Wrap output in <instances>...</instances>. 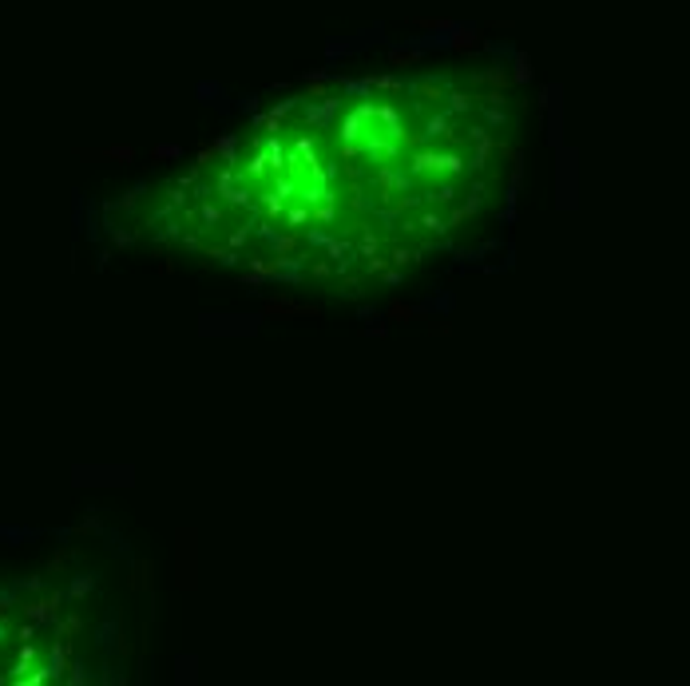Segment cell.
I'll return each instance as SVG.
<instances>
[{"instance_id":"cell-1","label":"cell","mask_w":690,"mask_h":686,"mask_svg":"<svg viewBox=\"0 0 690 686\" xmlns=\"http://www.w3.org/2000/svg\"><path fill=\"white\" fill-rule=\"evenodd\" d=\"M405 167H409L413 179H420V183H441V179L460 175L469 163H464V155L456 147H417L405 159Z\"/></svg>"},{"instance_id":"cell-2","label":"cell","mask_w":690,"mask_h":686,"mask_svg":"<svg viewBox=\"0 0 690 686\" xmlns=\"http://www.w3.org/2000/svg\"><path fill=\"white\" fill-rule=\"evenodd\" d=\"M282 222L290 226V231H306L309 222H314V207H309V203H290L286 214H282Z\"/></svg>"},{"instance_id":"cell-3","label":"cell","mask_w":690,"mask_h":686,"mask_svg":"<svg viewBox=\"0 0 690 686\" xmlns=\"http://www.w3.org/2000/svg\"><path fill=\"white\" fill-rule=\"evenodd\" d=\"M413 222H417V231H429V234H444V231H448L444 214H436V210H420Z\"/></svg>"},{"instance_id":"cell-4","label":"cell","mask_w":690,"mask_h":686,"mask_svg":"<svg viewBox=\"0 0 690 686\" xmlns=\"http://www.w3.org/2000/svg\"><path fill=\"white\" fill-rule=\"evenodd\" d=\"M219 222H226V203H222V207L203 203V231H219Z\"/></svg>"},{"instance_id":"cell-5","label":"cell","mask_w":690,"mask_h":686,"mask_svg":"<svg viewBox=\"0 0 690 686\" xmlns=\"http://www.w3.org/2000/svg\"><path fill=\"white\" fill-rule=\"evenodd\" d=\"M294 246H298V231H290V234H278V238H274V250H278V254H290Z\"/></svg>"},{"instance_id":"cell-6","label":"cell","mask_w":690,"mask_h":686,"mask_svg":"<svg viewBox=\"0 0 690 686\" xmlns=\"http://www.w3.org/2000/svg\"><path fill=\"white\" fill-rule=\"evenodd\" d=\"M393 262H397V266H409V262H420V250H405V246H401V250H393Z\"/></svg>"}]
</instances>
